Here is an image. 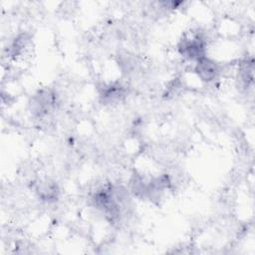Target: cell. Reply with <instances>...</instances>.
I'll use <instances>...</instances> for the list:
<instances>
[{"label":"cell","mask_w":255,"mask_h":255,"mask_svg":"<svg viewBox=\"0 0 255 255\" xmlns=\"http://www.w3.org/2000/svg\"><path fill=\"white\" fill-rule=\"evenodd\" d=\"M204 42L202 38L198 35L185 37L180 41L178 45L179 53L188 60L198 61L199 59L204 57Z\"/></svg>","instance_id":"6da1fadb"},{"label":"cell","mask_w":255,"mask_h":255,"mask_svg":"<svg viewBox=\"0 0 255 255\" xmlns=\"http://www.w3.org/2000/svg\"><path fill=\"white\" fill-rule=\"evenodd\" d=\"M218 72V65L213 60L206 58L205 56L199 59L195 66V73L203 82L213 81L216 78Z\"/></svg>","instance_id":"7a4b0ae2"}]
</instances>
